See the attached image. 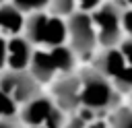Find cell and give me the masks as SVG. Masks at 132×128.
Masks as SVG:
<instances>
[{
  "instance_id": "cell-1",
  "label": "cell",
  "mask_w": 132,
  "mask_h": 128,
  "mask_svg": "<svg viewBox=\"0 0 132 128\" xmlns=\"http://www.w3.org/2000/svg\"><path fill=\"white\" fill-rule=\"evenodd\" d=\"M80 105L93 114L116 109L120 101V93L113 89L111 81L99 74L97 70H85L80 76Z\"/></svg>"
},
{
  "instance_id": "cell-2",
  "label": "cell",
  "mask_w": 132,
  "mask_h": 128,
  "mask_svg": "<svg viewBox=\"0 0 132 128\" xmlns=\"http://www.w3.org/2000/svg\"><path fill=\"white\" fill-rule=\"evenodd\" d=\"M120 14H122V10L113 2H107V4H101L95 8L91 21H93V27L97 29L95 31L97 43H101L103 47H116L120 43V39H122Z\"/></svg>"
},
{
  "instance_id": "cell-3",
  "label": "cell",
  "mask_w": 132,
  "mask_h": 128,
  "mask_svg": "<svg viewBox=\"0 0 132 128\" xmlns=\"http://www.w3.org/2000/svg\"><path fill=\"white\" fill-rule=\"evenodd\" d=\"M66 31H68V37H70L72 52H76L82 58L93 54V50L97 45V35H95L93 21H91V17L87 12L72 14L70 21L66 23Z\"/></svg>"
},
{
  "instance_id": "cell-4",
  "label": "cell",
  "mask_w": 132,
  "mask_h": 128,
  "mask_svg": "<svg viewBox=\"0 0 132 128\" xmlns=\"http://www.w3.org/2000/svg\"><path fill=\"white\" fill-rule=\"evenodd\" d=\"M0 89L10 95L14 101H29L37 97V83L31 74H25L23 70H12L2 76Z\"/></svg>"
},
{
  "instance_id": "cell-5",
  "label": "cell",
  "mask_w": 132,
  "mask_h": 128,
  "mask_svg": "<svg viewBox=\"0 0 132 128\" xmlns=\"http://www.w3.org/2000/svg\"><path fill=\"white\" fill-rule=\"evenodd\" d=\"M58 109L62 111H74L80 105V81L76 76H66L62 78L56 89H54Z\"/></svg>"
},
{
  "instance_id": "cell-6",
  "label": "cell",
  "mask_w": 132,
  "mask_h": 128,
  "mask_svg": "<svg viewBox=\"0 0 132 128\" xmlns=\"http://www.w3.org/2000/svg\"><path fill=\"white\" fill-rule=\"evenodd\" d=\"M31 47L25 37H12L6 41V62L12 70H23L29 66Z\"/></svg>"
},
{
  "instance_id": "cell-7",
  "label": "cell",
  "mask_w": 132,
  "mask_h": 128,
  "mask_svg": "<svg viewBox=\"0 0 132 128\" xmlns=\"http://www.w3.org/2000/svg\"><path fill=\"white\" fill-rule=\"evenodd\" d=\"M126 68V62H124V58H122V54H120V50H116V47H107L99 58H97V72L99 74H103L105 78H113L118 72H122Z\"/></svg>"
},
{
  "instance_id": "cell-8",
  "label": "cell",
  "mask_w": 132,
  "mask_h": 128,
  "mask_svg": "<svg viewBox=\"0 0 132 128\" xmlns=\"http://www.w3.org/2000/svg\"><path fill=\"white\" fill-rule=\"evenodd\" d=\"M54 109L52 101L45 97H33L27 101V107L23 109V120L29 126H41L45 122V118L50 116V111Z\"/></svg>"
},
{
  "instance_id": "cell-9",
  "label": "cell",
  "mask_w": 132,
  "mask_h": 128,
  "mask_svg": "<svg viewBox=\"0 0 132 128\" xmlns=\"http://www.w3.org/2000/svg\"><path fill=\"white\" fill-rule=\"evenodd\" d=\"M31 76L35 81H50L56 72V66H54V60L50 56V52H35L31 54Z\"/></svg>"
},
{
  "instance_id": "cell-10",
  "label": "cell",
  "mask_w": 132,
  "mask_h": 128,
  "mask_svg": "<svg viewBox=\"0 0 132 128\" xmlns=\"http://www.w3.org/2000/svg\"><path fill=\"white\" fill-rule=\"evenodd\" d=\"M66 37H68L66 23H64L62 19H58V17L47 19V23H45V33H43V43L56 47V45H62Z\"/></svg>"
},
{
  "instance_id": "cell-11",
  "label": "cell",
  "mask_w": 132,
  "mask_h": 128,
  "mask_svg": "<svg viewBox=\"0 0 132 128\" xmlns=\"http://www.w3.org/2000/svg\"><path fill=\"white\" fill-rule=\"evenodd\" d=\"M25 25L21 10H16L14 6H0V31L4 33H16L21 31Z\"/></svg>"
},
{
  "instance_id": "cell-12",
  "label": "cell",
  "mask_w": 132,
  "mask_h": 128,
  "mask_svg": "<svg viewBox=\"0 0 132 128\" xmlns=\"http://www.w3.org/2000/svg\"><path fill=\"white\" fill-rule=\"evenodd\" d=\"M50 56H52V60H54L56 70H62V72H70V70H72V66H74V54H72L70 47L56 45V47H52Z\"/></svg>"
},
{
  "instance_id": "cell-13",
  "label": "cell",
  "mask_w": 132,
  "mask_h": 128,
  "mask_svg": "<svg viewBox=\"0 0 132 128\" xmlns=\"http://www.w3.org/2000/svg\"><path fill=\"white\" fill-rule=\"evenodd\" d=\"M45 23L47 17L45 14H35L27 21V37L35 43H43V33H45Z\"/></svg>"
},
{
  "instance_id": "cell-14",
  "label": "cell",
  "mask_w": 132,
  "mask_h": 128,
  "mask_svg": "<svg viewBox=\"0 0 132 128\" xmlns=\"http://www.w3.org/2000/svg\"><path fill=\"white\" fill-rule=\"evenodd\" d=\"M93 116H95L93 111H89V109H85V107H82L80 116H76L74 120H70L64 128H105V124H101V122H99V120H95Z\"/></svg>"
},
{
  "instance_id": "cell-15",
  "label": "cell",
  "mask_w": 132,
  "mask_h": 128,
  "mask_svg": "<svg viewBox=\"0 0 132 128\" xmlns=\"http://www.w3.org/2000/svg\"><path fill=\"white\" fill-rule=\"evenodd\" d=\"M109 128H132V107H116L109 118Z\"/></svg>"
},
{
  "instance_id": "cell-16",
  "label": "cell",
  "mask_w": 132,
  "mask_h": 128,
  "mask_svg": "<svg viewBox=\"0 0 132 128\" xmlns=\"http://www.w3.org/2000/svg\"><path fill=\"white\" fill-rule=\"evenodd\" d=\"M111 85L118 93H130L132 91V68L126 66L122 72H118L113 78H111Z\"/></svg>"
},
{
  "instance_id": "cell-17",
  "label": "cell",
  "mask_w": 132,
  "mask_h": 128,
  "mask_svg": "<svg viewBox=\"0 0 132 128\" xmlns=\"http://www.w3.org/2000/svg\"><path fill=\"white\" fill-rule=\"evenodd\" d=\"M16 111V103L10 95H6L2 89H0V118H10L12 114Z\"/></svg>"
},
{
  "instance_id": "cell-18",
  "label": "cell",
  "mask_w": 132,
  "mask_h": 128,
  "mask_svg": "<svg viewBox=\"0 0 132 128\" xmlns=\"http://www.w3.org/2000/svg\"><path fill=\"white\" fill-rule=\"evenodd\" d=\"M41 126H43V128H64V111L54 107Z\"/></svg>"
},
{
  "instance_id": "cell-19",
  "label": "cell",
  "mask_w": 132,
  "mask_h": 128,
  "mask_svg": "<svg viewBox=\"0 0 132 128\" xmlns=\"http://www.w3.org/2000/svg\"><path fill=\"white\" fill-rule=\"evenodd\" d=\"M50 0H12V6L16 8V10H37V8H41V6H45Z\"/></svg>"
},
{
  "instance_id": "cell-20",
  "label": "cell",
  "mask_w": 132,
  "mask_h": 128,
  "mask_svg": "<svg viewBox=\"0 0 132 128\" xmlns=\"http://www.w3.org/2000/svg\"><path fill=\"white\" fill-rule=\"evenodd\" d=\"M56 14H70L74 8V0H50Z\"/></svg>"
},
{
  "instance_id": "cell-21",
  "label": "cell",
  "mask_w": 132,
  "mask_h": 128,
  "mask_svg": "<svg viewBox=\"0 0 132 128\" xmlns=\"http://www.w3.org/2000/svg\"><path fill=\"white\" fill-rule=\"evenodd\" d=\"M118 50H120V54H122L126 66L132 68V37H126L124 41H120V47H118Z\"/></svg>"
},
{
  "instance_id": "cell-22",
  "label": "cell",
  "mask_w": 132,
  "mask_h": 128,
  "mask_svg": "<svg viewBox=\"0 0 132 128\" xmlns=\"http://www.w3.org/2000/svg\"><path fill=\"white\" fill-rule=\"evenodd\" d=\"M120 25H122V31L128 37H132V8H128L120 14Z\"/></svg>"
},
{
  "instance_id": "cell-23",
  "label": "cell",
  "mask_w": 132,
  "mask_h": 128,
  "mask_svg": "<svg viewBox=\"0 0 132 128\" xmlns=\"http://www.w3.org/2000/svg\"><path fill=\"white\" fill-rule=\"evenodd\" d=\"M74 2H78L82 10H95V8L99 6L101 0H74Z\"/></svg>"
},
{
  "instance_id": "cell-24",
  "label": "cell",
  "mask_w": 132,
  "mask_h": 128,
  "mask_svg": "<svg viewBox=\"0 0 132 128\" xmlns=\"http://www.w3.org/2000/svg\"><path fill=\"white\" fill-rule=\"evenodd\" d=\"M4 62H6V41L0 37V68L4 66Z\"/></svg>"
},
{
  "instance_id": "cell-25",
  "label": "cell",
  "mask_w": 132,
  "mask_h": 128,
  "mask_svg": "<svg viewBox=\"0 0 132 128\" xmlns=\"http://www.w3.org/2000/svg\"><path fill=\"white\" fill-rule=\"evenodd\" d=\"M0 128H14V126H12L8 120H4V118H2V120H0Z\"/></svg>"
},
{
  "instance_id": "cell-26",
  "label": "cell",
  "mask_w": 132,
  "mask_h": 128,
  "mask_svg": "<svg viewBox=\"0 0 132 128\" xmlns=\"http://www.w3.org/2000/svg\"><path fill=\"white\" fill-rule=\"evenodd\" d=\"M124 2H126V4H130V6H132V0H124Z\"/></svg>"
},
{
  "instance_id": "cell-27",
  "label": "cell",
  "mask_w": 132,
  "mask_h": 128,
  "mask_svg": "<svg viewBox=\"0 0 132 128\" xmlns=\"http://www.w3.org/2000/svg\"><path fill=\"white\" fill-rule=\"evenodd\" d=\"M29 128H43V126H29Z\"/></svg>"
},
{
  "instance_id": "cell-28",
  "label": "cell",
  "mask_w": 132,
  "mask_h": 128,
  "mask_svg": "<svg viewBox=\"0 0 132 128\" xmlns=\"http://www.w3.org/2000/svg\"><path fill=\"white\" fill-rule=\"evenodd\" d=\"M130 101H132V91H130ZM130 107H132V105H130Z\"/></svg>"
},
{
  "instance_id": "cell-29",
  "label": "cell",
  "mask_w": 132,
  "mask_h": 128,
  "mask_svg": "<svg viewBox=\"0 0 132 128\" xmlns=\"http://www.w3.org/2000/svg\"><path fill=\"white\" fill-rule=\"evenodd\" d=\"M0 2H2V0H0Z\"/></svg>"
}]
</instances>
